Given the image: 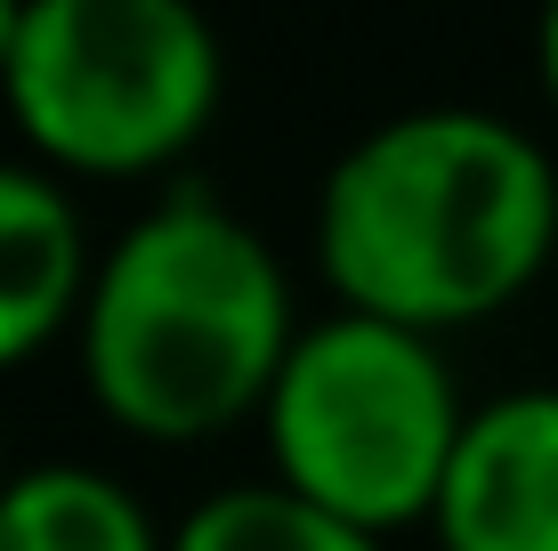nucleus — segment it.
I'll use <instances>...</instances> for the list:
<instances>
[{"mask_svg": "<svg viewBox=\"0 0 558 551\" xmlns=\"http://www.w3.org/2000/svg\"><path fill=\"white\" fill-rule=\"evenodd\" d=\"M558 252V163L486 106H413L324 170L316 268L340 309L421 340L502 316Z\"/></svg>", "mask_w": 558, "mask_h": 551, "instance_id": "nucleus-1", "label": "nucleus"}, {"mask_svg": "<svg viewBox=\"0 0 558 551\" xmlns=\"http://www.w3.org/2000/svg\"><path fill=\"white\" fill-rule=\"evenodd\" d=\"M300 333L276 243L227 203L179 187L106 243L73 340L113 430L195 446L259 422Z\"/></svg>", "mask_w": 558, "mask_h": 551, "instance_id": "nucleus-2", "label": "nucleus"}, {"mask_svg": "<svg viewBox=\"0 0 558 551\" xmlns=\"http://www.w3.org/2000/svg\"><path fill=\"white\" fill-rule=\"evenodd\" d=\"M461 422L470 406L453 390L446 349L356 309H332L300 333L292 366L259 414L276 487H292L380 543L437 511Z\"/></svg>", "mask_w": 558, "mask_h": 551, "instance_id": "nucleus-3", "label": "nucleus"}, {"mask_svg": "<svg viewBox=\"0 0 558 551\" xmlns=\"http://www.w3.org/2000/svg\"><path fill=\"white\" fill-rule=\"evenodd\" d=\"M227 98L219 33L179 0H33L9 57L16 139L82 179H154Z\"/></svg>", "mask_w": 558, "mask_h": 551, "instance_id": "nucleus-4", "label": "nucleus"}, {"mask_svg": "<svg viewBox=\"0 0 558 551\" xmlns=\"http://www.w3.org/2000/svg\"><path fill=\"white\" fill-rule=\"evenodd\" d=\"M429 527L446 551H558V390L470 406Z\"/></svg>", "mask_w": 558, "mask_h": 551, "instance_id": "nucleus-5", "label": "nucleus"}, {"mask_svg": "<svg viewBox=\"0 0 558 551\" xmlns=\"http://www.w3.org/2000/svg\"><path fill=\"white\" fill-rule=\"evenodd\" d=\"M89 284H98V260L73 195L49 170L0 163V373L82 333Z\"/></svg>", "mask_w": 558, "mask_h": 551, "instance_id": "nucleus-6", "label": "nucleus"}, {"mask_svg": "<svg viewBox=\"0 0 558 551\" xmlns=\"http://www.w3.org/2000/svg\"><path fill=\"white\" fill-rule=\"evenodd\" d=\"M0 551H170V536L113 470L33 463L0 495Z\"/></svg>", "mask_w": 558, "mask_h": 551, "instance_id": "nucleus-7", "label": "nucleus"}, {"mask_svg": "<svg viewBox=\"0 0 558 551\" xmlns=\"http://www.w3.org/2000/svg\"><path fill=\"white\" fill-rule=\"evenodd\" d=\"M170 551H389V543L349 527V519H332V511H316L292 487L252 479V487L203 495L170 527Z\"/></svg>", "mask_w": 558, "mask_h": 551, "instance_id": "nucleus-8", "label": "nucleus"}, {"mask_svg": "<svg viewBox=\"0 0 558 551\" xmlns=\"http://www.w3.org/2000/svg\"><path fill=\"white\" fill-rule=\"evenodd\" d=\"M534 65H543V98L558 113V9L543 16V33H534Z\"/></svg>", "mask_w": 558, "mask_h": 551, "instance_id": "nucleus-9", "label": "nucleus"}, {"mask_svg": "<svg viewBox=\"0 0 558 551\" xmlns=\"http://www.w3.org/2000/svg\"><path fill=\"white\" fill-rule=\"evenodd\" d=\"M16 33H25V9L0 0V89H9V57H16Z\"/></svg>", "mask_w": 558, "mask_h": 551, "instance_id": "nucleus-10", "label": "nucleus"}, {"mask_svg": "<svg viewBox=\"0 0 558 551\" xmlns=\"http://www.w3.org/2000/svg\"><path fill=\"white\" fill-rule=\"evenodd\" d=\"M0 495H9V470H0Z\"/></svg>", "mask_w": 558, "mask_h": 551, "instance_id": "nucleus-11", "label": "nucleus"}]
</instances>
